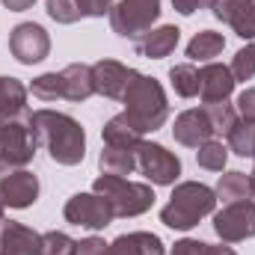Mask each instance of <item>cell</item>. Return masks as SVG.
Instances as JSON below:
<instances>
[{
  "label": "cell",
  "mask_w": 255,
  "mask_h": 255,
  "mask_svg": "<svg viewBox=\"0 0 255 255\" xmlns=\"http://www.w3.org/2000/svg\"><path fill=\"white\" fill-rule=\"evenodd\" d=\"M33 130L39 142L48 148L51 160L60 166H77L86 154V133L77 119L57 110H36L33 113Z\"/></svg>",
  "instance_id": "cell-1"
},
{
  "label": "cell",
  "mask_w": 255,
  "mask_h": 255,
  "mask_svg": "<svg viewBox=\"0 0 255 255\" xmlns=\"http://www.w3.org/2000/svg\"><path fill=\"white\" fill-rule=\"evenodd\" d=\"M125 119L136 128L139 133L157 130L163 128L166 116H169V104H166V92L154 77H145L136 71L133 83L125 92Z\"/></svg>",
  "instance_id": "cell-2"
},
{
  "label": "cell",
  "mask_w": 255,
  "mask_h": 255,
  "mask_svg": "<svg viewBox=\"0 0 255 255\" xmlns=\"http://www.w3.org/2000/svg\"><path fill=\"white\" fill-rule=\"evenodd\" d=\"M214 205H217V193L208 184L184 181L172 190L166 208L160 211V223L175 229V232H187L193 226H199V220L214 214Z\"/></svg>",
  "instance_id": "cell-3"
},
{
  "label": "cell",
  "mask_w": 255,
  "mask_h": 255,
  "mask_svg": "<svg viewBox=\"0 0 255 255\" xmlns=\"http://www.w3.org/2000/svg\"><path fill=\"white\" fill-rule=\"evenodd\" d=\"M92 193L104 196L116 217H142L154 205V190L148 184L128 181L119 175H98L92 184Z\"/></svg>",
  "instance_id": "cell-4"
},
{
  "label": "cell",
  "mask_w": 255,
  "mask_h": 255,
  "mask_svg": "<svg viewBox=\"0 0 255 255\" xmlns=\"http://www.w3.org/2000/svg\"><path fill=\"white\" fill-rule=\"evenodd\" d=\"M39 136L33 130V113L0 122V160L12 166H27L36 154Z\"/></svg>",
  "instance_id": "cell-5"
},
{
  "label": "cell",
  "mask_w": 255,
  "mask_h": 255,
  "mask_svg": "<svg viewBox=\"0 0 255 255\" xmlns=\"http://www.w3.org/2000/svg\"><path fill=\"white\" fill-rule=\"evenodd\" d=\"M157 18H160V0H122L110 9V27L122 39L148 36Z\"/></svg>",
  "instance_id": "cell-6"
},
{
  "label": "cell",
  "mask_w": 255,
  "mask_h": 255,
  "mask_svg": "<svg viewBox=\"0 0 255 255\" xmlns=\"http://www.w3.org/2000/svg\"><path fill=\"white\" fill-rule=\"evenodd\" d=\"M136 169L151 181V184H175L181 175V160L160 142H139L136 145Z\"/></svg>",
  "instance_id": "cell-7"
},
{
  "label": "cell",
  "mask_w": 255,
  "mask_h": 255,
  "mask_svg": "<svg viewBox=\"0 0 255 255\" xmlns=\"http://www.w3.org/2000/svg\"><path fill=\"white\" fill-rule=\"evenodd\" d=\"M63 214L71 226H83V229H92V232L107 229V226L116 220L110 202H107L104 196H98V193H74V196L65 202Z\"/></svg>",
  "instance_id": "cell-8"
},
{
  "label": "cell",
  "mask_w": 255,
  "mask_h": 255,
  "mask_svg": "<svg viewBox=\"0 0 255 255\" xmlns=\"http://www.w3.org/2000/svg\"><path fill=\"white\" fill-rule=\"evenodd\" d=\"M39 199V178L24 169L0 160V202L9 208H30Z\"/></svg>",
  "instance_id": "cell-9"
},
{
  "label": "cell",
  "mask_w": 255,
  "mask_h": 255,
  "mask_svg": "<svg viewBox=\"0 0 255 255\" xmlns=\"http://www.w3.org/2000/svg\"><path fill=\"white\" fill-rule=\"evenodd\" d=\"M9 54L21 65H36L51 54V36L42 24L24 21L9 33Z\"/></svg>",
  "instance_id": "cell-10"
},
{
  "label": "cell",
  "mask_w": 255,
  "mask_h": 255,
  "mask_svg": "<svg viewBox=\"0 0 255 255\" xmlns=\"http://www.w3.org/2000/svg\"><path fill=\"white\" fill-rule=\"evenodd\" d=\"M214 232L226 244H241L255 238V202H235L214 214Z\"/></svg>",
  "instance_id": "cell-11"
},
{
  "label": "cell",
  "mask_w": 255,
  "mask_h": 255,
  "mask_svg": "<svg viewBox=\"0 0 255 255\" xmlns=\"http://www.w3.org/2000/svg\"><path fill=\"white\" fill-rule=\"evenodd\" d=\"M136 71L128 68V65L116 63V60H101V63L92 65V83H95V92L104 95V98H116L122 101L128 92V86L133 83Z\"/></svg>",
  "instance_id": "cell-12"
},
{
  "label": "cell",
  "mask_w": 255,
  "mask_h": 255,
  "mask_svg": "<svg viewBox=\"0 0 255 255\" xmlns=\"http://www.w3.org/2000/svg\"><path fill=\"white\" fill-rule=\"evenodd\" d=\"M235 77H232V68L220 63H208L205 68H199V95L205 104H220V101H229V95L235 92Z\"/></svg>",
  "instance_id": "cell-13"
},
{
  "label": "cell",
  "mask_w": 255,
  "mask_h": 255,
  "mask_svg": "<svg viewBox=\"0 0 255 255\" xmlns=\"http://www.w3.org/2000/svg\"><path fill=\"white\" fill-rule=\"evenodd\" d=\"M42 253V235L33 229L15 223V220H0V255H39Z\"/></svg>",
  "instance_id": "cell-14"
},
{
  "label": "cell",
  "mask_w": 255,
  "mask_h": 255,
  "mask_svg": "<svg viewBox=\"0 0 255 255\" xmlns=\"http://www.w3.org/2000/svg\"><path fill=\"white\" fill-rule=\"evenodd\" d=\"M211 9L241 39H255V0H217Z\"/></svg>",
  "instance_id": "cell-15"
},
{
  "label": "cell",
  "mask_w": 255,
  "mask_h": 255,
  "mask_svg": "<svg viewBox=\"0 0 255 255\" xmlns=\"http://www.w3.org/2000/svg\"><path fill=\"white\" fill-rule=\"evenodd\" d=\"M172 136H175L181 145H187V148L205 145L208 139H214V128H211L208 113H205V110H184V113L175 119Z\"/></svg>",
  "instance_id": "cell-16"
},
{
  "label": "cell",
  "mask_w": 255,
  "mask_h": 255,
  "mask_svg": "<svg viewBox=\"0 0 255 255\" xmlns=\"http://www.w3.org/2000/svg\"><path fill=\"white\" fill-rule=\"evenodd\" d=\"M163 241L151 232H130L119 235L113 244H107V255H163Z\"/></svg>",
  "instance_id": "cell-17"
},
{
  "label": "cell",
  "mask_w": 255,
  "mask_h": 255,
  "mask_svg": "<svg viewBox=\"0 0 255 255\" xmlns=\"http://www.w3.org/2000/svg\"><path fill=\"white\" fill-rule=\"evenodd\" d=\"M63 98L65 101H86L89 95H95V83H92V65H83V63H71L65 65L63 71Z\"/></svg>",
  "instance_id": "cell-18"
},
{
  "label": "cell",
  "mask_w": 255,
  "mask_h": 255,
  "mask_svg": "<svg viewBox=\"0 0 255 255\" xmlns=\"http://www.w3.org/2000/svg\"><path fill=\"white\" fill-rule=\"evenodd\" d=\"M30 116L27 110V86L18 77H0V122Z\"/></svg>",
  "instance_id": "cell-19"
},
{
  "label": "cell",
  "mask_w": 255,
  "mask_h": 255,
  "mask_svg": "<svg viewBox=\"0 0 255 255\" xmlns=\"http://www.w3.org/2000/svg\"><path fill=\"white\" fill-rule=\"evenodd\" d=\"M178 39H181V30H178L175 24H163V27L151 30V33L136 45V51H139L142 57H148V60H163V57H169V54L175 51Z\"/></svg>",
  "instance_id": "cell-20"
},
{
  "label": "cell",
  "mask_w": 255,
  "mask_h": 255,
  "mask_svg": "<svg viewBox=\"0 0 255 255\" xmlns=\"http://www.w3.org/2000/svg\"><path fill=\"white\" fill-rule=\"evenodd\" d=\"M217 199L220 202H226V205H235V202H253V181H250V175H244V172H226L220 181H217Z\"/></svg>",
  "instance_id": "cell-21"
},
{
  "label": "cell",
  "mask_w": 255,
  "mask_h": 255,
  "mask_svg": "<svg viewBox=\"0 0 255 255\" xmlns=\"http://www.w3.org/2000/svg\"><path fill=\"white\" fill-rule=\"evenodd\" d=\"M101 133H104V145H116V148H130V151H136V145L142 142V133L128 122L125 113L113 116V119L104 125Z\"/></svg>",
  "instance_id": "cell-22"
},
{
  "label": "cell",
  "mask_w": 255,
  "mask_h": 255,
  "mask_svg": "<svg viewBox=\"0 0 255 255\" xmlns=\"http://www.w3.org/2000/svg\"><path fill=\"white\" fill-rule=\"evenodd\" d=\"M98 166H101V175H119V178H125V175H130L136 169V151L104 145V151L98 157Z\"/></svg>",
  "instance_id": "cell-23"
},
{
  "label": "cell",
  "mask_w": 255,
  "mask_h": 255,
  "mask_svg": "<svg viewBox=\"0 0 255 255\" xmlns=\"http://www.w3.org/2000/svg\"><path fill=\"white\" fill-rule=\"evenodd\" d=\"M223 48H226V39H223L220 33H214V30H202V33H196V36L190 39V45H187V57H190V60H214V57L223 54Z\"/></svg>",
  "instance_id": "cell-24"
},
{
  "label": "cell",
  "mask_w": 255,
  "mask_h": 255,
  "mask_svg": "<svg viewBox=\"0 0 255 255\" xmlns=\"http://www.w3.org/2000/svg\"><path fill=\"white\" fill-rule=\"evenodd\" d=\"M169 80H172L175 95H181V98H196L199 95V71L190 63L172 65L169 68Z\"/></svg>",
  "instance_id": "cell-25"
},
{
  "label": "cell",
  "mask_w": 255,
  "mask_h": 255,
  "mask_svg": "<svg viewBox=\"0 0 255 255\" xmlns=\"http://www.w3.org/2000/svg\"><path fill=\"white\" fill-rule=\"evenodd\" d=\"M229 148L241 157H255V122L238 119V125L229 133Z\"/></svg>",
  "instance_id": "cell-26"
},
{
  "label": "cell",
  "mask_w": 255,
  "mask_h": 255,
  "mask_svg": "<svg viewBox=\"0 0 255 255\" xmlns=\"http://www.w3.org/2000/svg\"><path fill=\"white\" fill-rule=\"evenodd\" d=\"M202 110L208 113L214 133H223V136H229V133H232V128L238 125V110H235L229 101H220V104H205Z\"/></svg>",
  "instance_id": "cell-27"
},
{
  "label": "cell",
  "mask_w": 255,
  "mask_h": 255,
  "mask_svg": "<svg viewBox=\"0 0 255 255\" xmlns=\"http://www.w3.org/2000/svg\"><path fill=\"white\" fill-rule=\"evenodd\" d=\"M196 160L202 169H211V172H223L226 169V160H229V148L217 139H208L205 145H199L196 151Z\"/></svg>",
  "instance_id": "cell-28"
},
{
  "label": "cell",
  "mask_w": 255,
  "mask_h": 255,
  "mask_svg": "<svg viewBox=\"0 0 255 255\" xmlns=\"http://www.w3.org/2000/svg\"><path fill=\"white\" fill-rule=\"evenodd\" d=\"M30 92H33V98H39V101H57V98H63V74H60V71L39 74V77L33 80Z\"/></svg>",
  "instance_id": "cell-29"
},
{
  "label": "cell",
  "mask_w": 255,
  "mask_h": 255,
  "mask_svg": "<svg viewBox=\"0 0 255 255\" xmlns=\"http://www.w3.org/2000/svg\"><path fill=\"white\" fill-rule=\"evenodd\" d=\"M39 255H77V241H71L65 232H48V235H42Z\"/></svg>",
  "instance_id": "cell-30"
},
{
  "label": "cell",
  "mask_w": 255,
  "mask_h": 255,
  "mask_svg": "<svg viewBox=\"0 0 255 255\" xmlns=\"http://www.w3.org/2000/svg\"><path fill=\"white\" fill-rule=\"evenodd\" d=\"M232 77L235 80H253L255 77V45H247V48H241L238 54H235V60H232Z\"/></svg>",
  "instance_id": "cell-31"
},
{
  "label": "cell",
  "mask_w": 255,
  "mask_h": 255,
  "mask_svg": "<svg viewBox=\"0 0 255 255\" xmlns=\"http://www.w3.org/2000/svg\"><path fill=\"white\" fill-rule=\"evenodd\" d=\"M48 15H51L57 24H74V21L80 18L74 0H48Z\"/></svg>",
  "instance_id": "cell-32"
},
{
  "label": "cell",
  "mask_w": 255,
  "mask_h": 255,
  "mask_svg": "<svg viewBox=\"0 0 255 255\" xmlns=\"http://www.w3.org/2000/svg\"><path fill=\"white\" fill-rule=\"evenodd\" d=\"M80 18H104L113 9V0H74Z\"/></svg>",
  "instance_id": "cell-33"
},
{
  "label": "cell",
  "mask_w": 255,
  "mask_h": 255,
  "mask_svg": "<svg viewBox=\"0 0 255 255\" xmlns=\"http://www.w3.org/2000/svg\"><path fill=\"white\" fill-rule=\"evenodd\" d=\"M238 113H241V119L255 122V86L241 92V98H238Z\"/></svg>",
  "instance_id": "cell-34"
},
{
  "label": "cell",
  "mask_w": 255,
  "mask_h": 255,
  "mask_svg": "<svg viewBox=\"0 0 255 255\" xmlns=\"http://www.w3.org/2000/svg\"><path fill=\"white\" fill-rule=\"evenodd\" d=\"M169 255H208V244L193 241V238H184V241H178V244L172 247Z\"/></svg>",
  "instance_id": "cell-35"
},
{
  "label": "cell",
  "mask_w": 255,
  "mask_h": 255,
  "mask_svg": "<svg viewBox=\"0 0 255 255\" xmlns=\"http://www.w3.org/2000/svg\"><path fill=\"white\" fill-rule=\"evenodd\" d=\"M217 0H172V6H175V12H181V15H193V12H199V9H211Z\"/></svg>",
  "instance_id": "cell-36"
},
{
  "label": "cell",
  "mask_w": 255,
  "mask_h": 255,
  "mask_svg": "<svg viewBox=\"0 0 255 255\" xmlns=\"http://www.w3.org/2000/svg\"><path fill=\"white\" fill-rule=\"evenodd\" d=\"M77 255H107V244L101 238H86L77 244Z\"/></svg>",
  "instance_id": "cell-37"
},
{
  "label": "cell",
  "mask_w": 255,
  "mask_h": 255,
  "mask_svg": "<svg viewBox=\"0 0 255 255\" xmlns=\"http://www.w3.org/2000/svg\"><path fill=\"white\" fill-rule=\"evenodd\" d=\"M36 0H3V6L9 9V12H24V9H30Z\"/></svg>",
  "instance_id": "cell-38"
},
{
  "label": "cell",
  "mask_w": 255,
  "mask_h": 255,
  "mask_svg": "<svg viewBox=\"0 0 255 255\" xmlns=\"http://www.w3.org/2000/svg\"><path fill=\"white\" fill-rule=\"evenodd\" d=\"M208 255H238L232 247H211L208 244Z\"/></svg>",
  "instance_id": "cell-39"
},
{
  "label": "cell",
  "mask_w": 255,
  "mask_h": 255,
  "mask_svg": "<svg viewBox=\"0 0 255 255\" xmlns=\"http://www.w3.org/2000/svg\"><path fill=\"white\" fill-rule=\"evenodd\" d=\"M250 181H253V190H255V169L250 172Z\"/></svg>",
  "instance_id": "cell-40"
},
{
  "label": "cell",
  "mask_w": 255,
  "mask_h": 255,
  "mask_svg": "<svg viewBox=\"0 0 255 255\" xmlns=\"http://www.w3.org/2000/svg\"><path fill=\"white\" fill-rule=\"evenodd\" d=\"M0 220H3V202H0Z\"/></svg>",
  "instance_id": "cell-41"
}]
</instances>
